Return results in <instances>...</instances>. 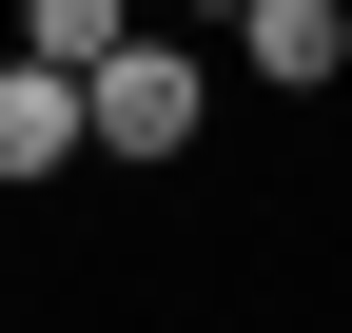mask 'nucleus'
<instances>
[{"instance_id": "39448f33", "label": "nucleus", "mask_w": 352, "mask_h": 333, "mask_svg": "<svg viewBox=\"0 0 352 333\" xmlns=\"http://www.w3.org/2000/svg\"><path fill=\"white\" fill-rule=\"evenodd\" d=\"M196 20H235V0H196Z\"/></svg>"}, {"instance_id": "f257e3e1", "label": "nucleus", "mask_w": 352, "mask_h": 333, "mask_svg": "<svg viewBox=\"0 0 352 333\" xmlns=\"http://www.w3.org/2000/svg\"><path fill=\"white\" fill-rule=\"evenodd\" d=\"M78 118H98V157H176L196 138V59H176V39H118V59L78 78Z\"/></svg>"}, {"instance_id": "7ed1b4c3", "label": "nucleus", "mask_w": 352, "mask_h": 333, "mask_svg": "<svg viewBox=\"0 0 352 333\" xmlns=\"http://www.w3.org/2000/svg\"><path fill=\"white\" fill-rule=\"evenodd\" d=\"M235 59L254 78H333L352 59V0H235Z\"/></svg>"}, {"instance_id": "20e7f679", "label": "nucleus", "mask_w": 352, "mask_h": 333, "mask_svg": "<svg viewBox=\"0 0 352 333\" xmlns=\"http://www.w3.org/2000/svg\"><path fill=\"white\" fill-rule=\"evenodd\" d=\"M118 39H138V0H20V59H59V78H98Z\"/></svg>"}, {"instance_id": "f03ea898", "label": "nucleus", "mask_w": 352, "mask_h": 333, "mask_svg": "<svg viewBox=\"0 0 352 333\" xmlns=\"http://www.w3.org/2000/svg\"><path fill=\"white\" fill-rule=\"evenodd\" d=\"M59 157H98L78 78H59V59H0V177H59Z\"/></svg>"}]
</instances>
